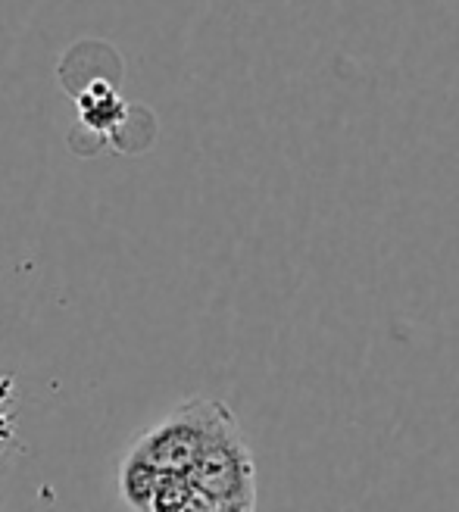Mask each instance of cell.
Segmentation results:
<instances>
[{
    "label": "cell",
    "instance_id": "6da1fadb",
    "mask_svg": "<svg viewBox=\"0 0 459 512\" xmlns=\"http://www.w3.org/2000/svg\"><path fill=\"white\" fill-rule=\"evenodd\" d=\"M228 413L232 409L213 397H191L178 403L163 422L147 428L132 444L129 459L160 475H188L210 434Z\"/></svg>",
    "mask_w": 459,
    "mask_h": 512
},
{
    "label": "cell",
    "instance_id": "7a4b0ae2",
    "mask_svg": "<svg viewBox=\"0 0 459 512\" xmlns=\"http://www.w3.org/2000/svg\"><path fill=\"white\" fill-rule=\"evenodd\" d=\"M188 478L197 491L210 494L213 500H257V466L235 413H228L210 434Z\"/></svg>",
    "mask_w": 459,
    "mask_h": 512
},
{
    "label": "cell",
    "instance_id": "3957f363",
    "mask_svg": "<svg viewBox=\"0 0 459 512\" xmlns=\"http://www.w3.org/2000/svg\"><path fill=\"white\" fill-rule=\"evenodd\" d=\"M257 500H219L213 512H253Z\"/></svg>",
    "mask_w": 459,
    "mask_h": 512
}]
</instances>
